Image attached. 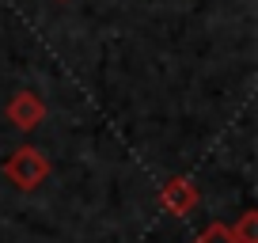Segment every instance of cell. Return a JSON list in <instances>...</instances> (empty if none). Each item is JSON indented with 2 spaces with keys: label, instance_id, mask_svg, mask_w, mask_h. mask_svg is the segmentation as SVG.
I'll use <instances>...</instances> for the list:
<instances>
[{
  "label": "cell",
  "instance_id": "6da1fadb",
  "mask_svg": "<svg viewBox=\"0 0 258 243\" xmlns=\"http://www.w3.org/2000/svg\"><path fill=\"white\" fill-rule=\"evenodd\" d=\"M49 160H46V152L42 148H34V145H19L16 152H8V160L0 163V175L8 178L16 190H23V194H31V190H38L42 183L49 178Z\"/></svg>",
  "mask_w": 258,
  "mask_h": 243
},
{
  "label": "cell",
  "instance_id": "7a4b0ae2",
  "mask_svg": "<svg viewBox=\"0 0 258 243\" xmlns=\"http://www.w3.org/2000/svg\"><path fill=\"white\" fill-rule=\"evenodd\" d=\"M156 202H160V209L171 213V217H190V213L198 209V202H202V190H198V183H190L186 175H171L160 187Z\"/></svg>",
  "mask_w": 258,
  "mask_h": 243
},
{
  "label": "cell",
  "instance_id": "3957f363",
  "mask_svg": "<svg viewBox=\"0 0 258 243\" xmlns=\"http://www.w3.org/2000/svg\"><path fill=\"white\" fill-rule=\"evenodd\" d=\"M4 118L16 126L19 133H34L46 122V103H42L38 91H16L4 106Z\"/></svg>",
  "mask_w": 258,
  "mask_h": 243
},
{
  "label": "cell",
  "instance_id": "277c9868",
  "mask_svg": "<svg viewBox=\"0 0 258 243\" xmlns=\"http://www.w3.org/2000/svg\"><path fill=\"white\" fill-rule=\"evenodd\" d=\"M235 243H258V213H243L235 224H228Z\"/></svg>",
  "mask_w": 258,
  "mask_h": 243
},
{
  "label": "cell",
  "instance_id": "5b68a950",
  "mask_svg": "<svg viewBox=\"0 0 258 243\" xmlns=\"http://www.w3.org/2000/svg\"><path fill=\"white\" fill-rule=\"evenodd\" d=\"M190 243H235V239H232V232H228V224H224V220H213V224L205 228L202 235H194Z\"/></svg>",
  "mask_w": 258,
  "mask_h": 243
}]
</instances>
